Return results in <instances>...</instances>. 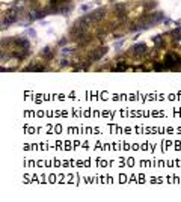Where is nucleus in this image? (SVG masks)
Masks as SVG:
<instances>
[{
  "label": "nucleus",
  "instance_id": "f257e3e1",
  "mask_svg": "<svg viewBox=\"0 0 181 202\" xmlns=\"http://www.w3.org/2000/svg\"><path fill=\"white\" fill-rule=\"evenodd\" d=\"M175 62H178L177 56H174V55H168V56H166V64H168V65H174Z\"/></svg>",
  "mask_w": 181,
  "mask_h": 202
},
{
  "label": "nucleus",
  "instance_id": "f03ea898",
  "mask_svg": "<svg viewBox=\"0 0 181 202\" xmlns=\"http://www.w3.org/2000/svg\"><path fill=\"white\" fill-rule=\"evenodd\" d=\"M133 50L136 51V53H140V51H139V50H145V45H136V47H134Z\"/></svg>",
  "mask_w": 181,
  "mask_h": 202
}]
</instances>
